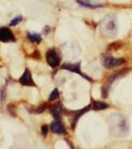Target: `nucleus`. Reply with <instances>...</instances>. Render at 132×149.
Instances as JSON below:
<instances>
[{
  "mask_svg": "<svg viewBox=\"0 0 132 149\" xmlns=\"http://www.w3.org/2000/svg\"><path fill=\"white\" fill-rule=\"evenodd\" d=\"M108 125L111 134L116 137L126 136L129 132V122L120 113H112L108 116Z\"/></svg>",
  "mask_w": 132,
  "mask_h": 149,
  "instance_id": "f257e3e1",
  "label": "nucleus"
},
{
  "mask_svg": "<svg viewBox=\"0 0 132 149\" xmlns=\"http://www.w3.org/2000/svg\"><path fill=\"white\" fill-rule=\"evenodd\" d=\"M117 18L114 14H108L104 18L100 24V32L101 35L106 39H113L117 35Z\"/></svg>",
  "mask_w": 132,
  "mask_h": 149,
  "instance_id": "f03ea898",
  "label": "nucleus"
},
{
  "mask_svg": "<svg viewBox=\"0 0 132 149\" xmlns=\"http://www.w3.org/2000/svg\"><path fill=\"white\" fill-rule=\"evenodd\" d=\"M126 71H127V70H122V71H119L118 73H115L114 74L110 76L109 78L107 79L106 83H105L104 85L102 86V88H101V95H102V97H108V93H109L110 86H111V85L114 83L115 80H117L119 77H121L122 74H125Z\"/></svg>",
  "mask_w": 132,
  "mask_h": 149,
  "instance_id": "7ed1b4c3",
  "label": "nucleus"
},
{
  "mask_svg": "<svg viewBox=\"0 0 132 149\" xmlns=\"http://www.w3.org/2000/svg\"><path fill=\"white\" fill-rule=\"evenodd\" d=\"M125 63V60L122 58H113L110 55H104L102 57V65L106 69H113L115 67L121 66Z\"/></svg>",
  "mask_w": 132,
  "mask_h": 149,
  "instance_id": "20e7f679",
  "label": "nucleus"
},
{
  "mask_svg": "<svg viewBox=\"0 0 132 149\" xmlns=\"http://www.w3.org/2000/svg\"><path fill=\"white\" fill-rule=\"evenodd\" d=\"M46 60L47 63L49 64L50 67L52 68H57L61 64V57H60L59 53L57 52L56 49H50L46 53Z\"/></svg>",
  "mask_w": 132,
  "mask_h": 149,
  "instance_id": "39448f33",
  "label": "nucleus"
},
{
  "mask_svg": "<svg viewBox=\"0 0 132 149\" xmlns=\"http://www.w3.org/2000/svg\"><path fill=\"white\" fill-rule=\"evenodd\" d=\"M63 70H67V71H69V72H73V73H76V74H81L83 78H85L88 81H93V80L90 77H88V74H83V72H81V62H79V63H76V64H69V63H65L62 65V67H61Z\"/></svg>",
  "mask_w": 132,
  "mask_h": 149,
  "instance_id": "423d86ee",
  "label": "nucleus"
},
{
  "mask_svg": "<svg viewBox=\"0 0 132 149\" xmlns=\"http://www.w3.org/2000/svg\"><path fill=\"white\" fill-rule=\"evenodd\" d=\"M0 41L3 43L15 42V36L12 33V31L7 27L0 28Z\"/></svg>",
  "mask_w": 132,
  "mask_h": 149,
  "instance_id": "0eeeda50",
  "label": "nucleus"
},
{
  "mask_svg": "<svg viewBox=\"0 0 132 149\" xmlns=\"http://www.w3.org/2000/svg\"><path fill=\"white\" fill-rule=\"evenodd\" d=\"M19 83L26 86H36V84L34 83V80H33L32 74H31V71L29 69H26L23 74L20 77Z\"/></svg>",
  "mask_w": 132,
  "mask_h": 149,
  "instance_id": "6e6552de",
  "label": "nucleus"
},
{
  "mask_svg": "<svg viewBox=\"0 0 132 149\" xmlns=\"http://www.w3.org/2000/svg\"><path fill=\"white\" fill-rule=\"evenodd\" d=\"M90 109H92V104H88V107H83V109L76 110V111H71V112H69V114H72V115H73V117H74V121H73V124H72V127H73V129L76 128V122H78L79 118H80L81 115H83L85 113H86L88 111H90Z\"/></svg>",
  "mask_w": 132,
  "mask_h": 149,
  "instance_id": "1a4fd4ad",
  "label": "nucleus"
},
{
  "mask_svg": "<svg viewBox=\"0 0 132 149\" xmlns=\"http://www.w3.org/2000/svg\"><path fill=\"white\" fill-rule=\"evenodd\" d=\"M50 128H51V131L54 132L56 134H60V135H65L67 134V129L63 124L61 123L60 120H55L53 121L50 125Z\"/></svg>",
  "mask_w": 132,
  "mask_h": 149,
  "instance_id": "9d476101",
  "label": "nucleus"
},
{
  "mask_svg": "<svg viewBox=\"0 0 132 149\" xmlns=\"http://www.w3.org/2000/svg\"><path fill=\"white\" fill-rule=\"evenodd\" d=\"M50 111L56 120H61L62 113H63V107L60 103H56L50 107Z\"/></svg>",
  "mask_w": 132,
  "mask_h": 149,
  "instance_id": "9b49d317",
  "label": "nucleus"
},
{
  "mask_svg": "<svg viewBox=\"0 0 132 149\" xmlns=\"http://www.w3.org/2000/svg\"><path fill=\"white\" fill-rule=\"evenodd\" d=\"M79 4H81V6L86 7V8H90V9H95V8H99L102 7L104 4L97 3V2H93L92 0H76Z\"/></svg>",
  "mask_w": 132,
  "mask_h": 149,
  "instance_id": "f8f14e48",
  "label": "nucleus"
},
{
  "mask_svg": "<svg viewBox=\"0 0 132 149\" xmlns=\"http://www.w3.org/2000/svg\"><path fill=\"white\" fill-rule=\"evenodd\" d=\"M92 107L94 110H102V109H106L108 107V104L102 102H98V100H94L92 103Z\"/></svg>",
  "mask_w": 132,
  "mask_h": 149,
  "instance_id": "ddd939ff",
  "label": "nucleus"
},
{
  "mask_svg": "<svg viewBox=\"0 0 132 149\" xmlns=\"http://www.w3.org/2000/svg\"><path fill=\"white\" fill-rule=\"evenodd\" d=\"M27 37H28V39L31 41V42L36 43V44H39V43H41V41H42V37H41V35H39L38 33L28 32L27 33Z\"/></svg>",
  "mask_w": 132,
  "mask_h": 149,
  "instance_id": "4468645a",
  "label": "nucleus"
},
{
  "mask_svg": "<svg viewBox=\"0 0 132 149\" xmlns=\"http://www.w3.org/2000/svg\"><path fill=\"white\" fill-rule=\"evenodd\" d=\"M47 109V104L46 103H44V104L40 105V107H36V109H28L29 112L30 113H34V114H39V113H42V112H44L45 110Z\"/></svg>",
  "mask_w": 132,
  "mask_h": 149,
  "instance_id": "2eb2a0df",
  "label": "nucleus"
},
{
  "mask_svg": "<svg viewBox=\"0 0 132 149\" xmlns=\"http://www.w3.org/2000/svg\"><path fill=\"white\" fill-rule=\"evenodd\" d=\"M7 110H8V112L11 114V116L15 117L17 113H16V107L14 103H9L8 105H7Z\"/></svg>",
  "mask_w": 132,
  "mask_h": 149,
  "instance_id": "dca6fc26",
  "label": "nucleus"
},
{
  "mask_svg": "<svg viewBox=\"0 0 132 149\" xmlns=\"http://www.w3.org/2000/svg\"><path fill=\"white\" fill-rule=\"evenodd\" d=\"M59 97H60L59 91H58V88H55V90L51 93V95H50L49 100H50V102H53V100H58V98H59Z\"/></svg>",
  "mask_w": 132,
  "mask_h": 149,
  "instance_id": "f3484780",
  "label": "nucleus"
},
{
  "mask_svg": "<svg viewBox=\"0 0 132 149\" xmlns=\"http://www.w3.org/2000/svg\"><path fill=\"white\" fill-rule=\"evenodd\" d=\"M123 46L121 42H113L111 44L108 45V49H112V50H118Z\"/></svg>",
  "mask_w": 132,
  "mask_h": 149,
  "instance_id": "a211bd4d",
  "label": "nucleus"
},
{
  "mask_svg": "<svg viewBox=\"0 0 132 149\" xmlns=\"http://www.w3.org/2000/svg\"><path fill=\"white\" fill-rule=\"evenodd\" d=\"M22 20H23V17L21 15L16 16V17L14 18L13 20H12L11 22H10V26H16V25H18V24L20 23Z\"/></svg>",
  "mask_w": 132,
  "mask_h": 149,
  "instance_id": "6ab92c4d",
  "label": "nucleus"
},
{
  "mask_svg": "<svg viewBox=\"0 0 132 149\" xmlns=\"http://www.w3.org/2000/svg\"><path fill=\"white\" fill-rule=\"evenodd\" d=\"M48 132H49V126L47 124H44L41 127V133H42L43 136H47L48 135Z\"/></svg>",
  "mask_w": 132,
  "mask_h": 149,
  "instance_id": "aec40b11",
  "label": "nucleus"
},
{
  "mask_svg": "<svg viewBox=\"0 0 132 149\" xmlns=\"http://www.w3.org/2000/svg\"><path fill=\"white\" fill-rule=\"evenodd\" d=\"M4 98H5V90L2 88L1 92H0V100H1V102H4Z\"/></svg>",
  "mask_w": 132,
  "mask_h": 149,
  "instance_id": "412c9836",
  "label": "nucleus"
},
{
  "mask_svg": "<svg viewBox=\"0 0 132 149\" xmlns=\"http://www.w3.org/2000/svg\"><path fill=\"white\" fill-rule=\"evenodd\" d=\"M32 57L33 58H35V59H39L40 60V53L39 52H38V51H36V52H34V53H33V54H32Z\"/></svg>",
  "mask_w": 132,
  "mask_h": 149,
  "instance_id": "4be33fe9",
  "label": "nucleus"
},
{
  "mask_svg": "<svg viewBox=\"0 0 132 149\" xmlns=\"http://www.w3.org/2000/svg\"><path fill=\"white\" fill-rule=\"evenodd\" d=\"M49 32H50V27H49V26H46V27L43 29V34H44V35L49 34Z\"/></svg>",
  "mask_w": 132,
  "mask_h": 149,
  "instance_id": "5701e85b",
  "label": "nucleus"
},
{
  "mask_svg": "<svg viewBox=\"0 0 132 149\" xmlns=\"http://www.w3.org/2000/svg\"><path fill=\"white\" fill-rule=\"evenodd\" d=\"M66 142L69 144V147H72V149H75V147H74V146H73V144H72V142H71V141H69V140H66Z\"/></svg>",
  "mask_w": 132,
  "mask_h": 149,
  "instance_id": "b1692460",
  "label": "nucleus"
}]
</instances>
